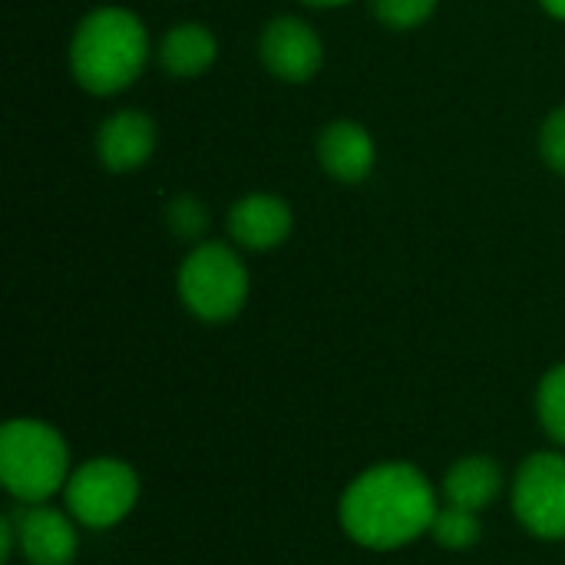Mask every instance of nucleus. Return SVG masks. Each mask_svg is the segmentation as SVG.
I'll use <instances>...</instances> for the list:
<instances>
[{
	"label": "nucleus",
	"instance_id": "1",
	"mask_svg": "<svg viewBox=\"0 0 565 565\" xmlns=\"http://www.w3.org/2000/svg\"><path fill=\"white\" fill-rule=\"evenodd\" d=\"M440 503L414 463H377L341 497V526L364 550H401L430 533Z\"/></svg>",
	"mask_w": 565,
	"mask_h": 565
},
{
	"label": "nucleus",
	"instance_id": "2",
	"mask_svg": "<svg viewBox=\"0 0 565 565\" xmlns=\"http://www.w3.org/2000/svg\"><path fill=\"white\" fill-rule=\"evenodd\" d=\"M149 60V33L126 7L86 13L70 40V73L93 96L122 93L139 79Z\"/></svg>",
	"mask_w": 565,
	"mask_h": 565
},
{
	"label": "nucleus",
	"instance_id": "3",
	"mask_svg": "<svg viewBox=\"0 0 565 565\" xmlns=\"http://www.w3.org/2000/svg\"><path fill=\"white\" fill-rule=\"evenodd\" d=\"M70 450L56 427L43 420H10L0 430V480L23 507L46 503L70 480Z\"/></svg>",
	"mask_w": 565,
	"mask_h": 565
},
{
	"label": "nucleus",
	"instance_id": "4",
	"mask_svg": "<svg viewBox=\"0 0 565 565\" xmlns=\"http://www.w3.org/2000/svg\"><path fill=\"white\" fill-rule=\"evenodd\" d=\"M182 305L209 324L232 321L248 298V271L242 258L222 242L195 245L175 278Z\"/></svg>",
	"mask_w": 565,
	"mask_h": 565
},
{
	"label": "nucleus",
	"instance_id": "5",
	"mask_svg": "<svg viewBox=\"0 0 565 565\" xmlns=\"http://www.w3.org/2000/svg\"><path fill=\"white\" fill-rule=\"evenodd\" d=\"M66 513L86 530H109L122 523L139 500V477L116 457H93L76 467L63 487Z\"/></svg>",
	"mask_w": 565,
	"mask_h": 565
},
{
	"label": "nucleus",
	"instance_id": "6",
	"mask_svg": "<svg viewBox=\"0 0 565 565\" xmlns=\"http://www.w3.org/2000/svg\"><path fill=\"white\" fill-rule=\"evenodd\" d=\"M513 513L540 540H565V457L533 454L513 480Z\"/></svg>",
	"mask_w": 565,
	"mask_h": 565
},
{
	"label": "nucleus",
	"instance_id": "7",
	"mask_svg": "<svg viewBox=\"0 0 565 565\" xmlns=\"http://www.w3.org/2000/svg\"><path fill=\"white\" fill-rule=\"evenodd\" d=\"M258 56L281 83H308L324 60L321 36L298 17H278L262 30Z\"/></svg>",
	"mask_w": 565,
	"mask_h": 565
},
{
	"label": "nucleus",
	"instance_id": "8",
	"mask_svg": "<svg viewBox=\"0 0 565 565\" xmlns=\"http://www.w3.org/2000/svg\"><path fill=\"white\" fill-rule=\"evenodd\" d=\"M17 550L30 565H70L76 559V520L46 503L10 513Z\"/></svg>",
	"mask_w": 565,
	"mask_h": 565
},
{
	"label": "nucleus",
	"instance_id": "9",
	"mask_svg": "<svg viewBox=\"0 0 565 565\" xmlns=\"http://www.w3.org/2000/svg\"><path fill=\"white\" fill-rule=\"evenodd\" d=\"M156 122L139 109H119L96 132V156L109 172H132L156 152Z\"/></svg>",
	"mask_w": 565,
	"mask_h": 565
},
{
	"label": "nucleus",
	"instance_id": "10",
	"mask_svg": "<svg viewBox=\"0 0 565 565\" xmlns=\"http://www.w3.org/2000/svg\"><path fill=\"white\" fill-rule=\"evenodd\" d=\"M291 209L278 195H245L228 209V235L252 252H268L278 248L291 235Z\"/></svg>",
	"mask_w": 565,
	"mask_h": 565
},
{
	"label": "nucleus",
	"instance_id": "11",
	"mask_svg": "<svg viewBox=\"0 0 565 565\" xmlns=\"http://www.w3.org/2000/svg\"><path fill=\"white\" fill-rule=\"evenodd\" d=\"M318 162L331 179L354 185L374 169V139L361 122L338 119L318 136Z\"/></svg>",
	"mask_w": 565,
	"mask_h": 565
},
{
	"label": "nucleus",
	"instance_id": "12",
	"mask_svg": "<svg viewBox=\"0 0 565 565\" xmlns=\"http://www.w3.org/2000/svg\"><path fill=\"white\" fill-rule=\"evenodd\" d=\"M503 490V470L493 457H463L444 477V503L483 513Z\"/></svg>",
	"mask_w": 565,
	"mask_h": 565
},
{
	"label": "nucleus",
	"instance_id": "13",
	"mask_svg": "<svg viewBox=\"0 0 565 565\" xmlns=\"http://www.w3.org/2000/svg\"><path fill=\"white\" fill-rule=\"evenodd\" d=\"M215 56L218 43L212 30H205L202 23H175L159 43V63L175 79H192L205 73L215 63Z\"/></svg>",
	"mask_w": 565,
	"mask_h": 565
},
{
	"label": "nucleus",
	"instance_id": "14",
	"mask_svg": "<svg viewBox=\"0 0 565 565\" xmlns=\"http://www.w3.org/2000/svg\"><path fill=\"white\" fill-rule=\"evenodd\" d=\"M430 536L437 540V546L444 550H470L480 540V513L463 510V507H450L444 503L430 523Z\"/></svg>",
	"mask_w": 565,
	"mask_h": 565
},
{
	"label": "nucleus",
	"instance_id": "15",
	"mask_svg": "<svg viewBox=\"0 0 565 565\" xmlns=\"http://www.w3.org/2000/svg\"><path fill=\"white\" fill-rule=\"evenodd\" d=\"M536 411H540V424L543 430L565 447V364H556L553 371H546V377L540 381L536 391Z\"/></svg>",
	"mask_w": 565,
	"mask_h": 565
},
{
	"label": "nucleus",
	"instance_id": "16",
	"mask_svg": "<svg viewBox=\"0 0 565 565\" xmlns=\"http://www.w3.org/2000/svg\"><path fill=\"white\" fill-rule=\"evenodd\" d=\"M166 222H169V228H172L175 238L195 242L209 228V212H205V205L195 195H175L169 202V209H166Z\"/></svg>",
	"mask_w": 565,
	"mask_h": 565
},
{
	"label": "nucleus",
	"instance_id": "17",
	"mask_svg": "<svg viewBox=\"0 0 565 565\" xmlns=\"http://www.w3.org/2000/svg\"><path fill=\"white\" fill-rule=\"evenodd\" d=\"M437 10V0H374V17L391 30H414L427 23Z\"/></svg>",
	"mask_w": 565,
	"mask_h": 565
},
{
	"label": "nucleus",
	"instance_id": "18",
	"mask_svg": "<svg viewBox=\"0 0 565 565\" xmlns=\"http://www.w3.org/2000/svg\"><path fill=\"white\" fill-rule=\"evenodd\" d=\"M540 152H543V162L553 169V172H563L565 175V106L553 109L540 129Z\"/></svg>",
	"mask_w": 565,
	"mask_h": 565
},
{
	"label": "nucleus",
	"instance_id": "19",
	"mask_svg": "<svg viewBox=\"0 0 565 565\" xmlns=\"http://www.w3.org/2000/svg\"><path fill=\"white\" fill-rule=\"evenodd\" d=\"M546 7V13H553L556 20H565V0H540Z\"/></svg>",
	"mask_w": 565,
	"mask_h": 565
},
{
	"label": "nucleus",
	"instance_id": "20",
	"mask_svg": "<svg viewBox=\"0 0 565 565\" xmlns=\"http://www.w3.org/2000/svg\"><path fill=\"white\" fill-rule=\"evenodd\" d=\"M301 3H308V7H321V10H328V7H341V3H351V0H301Z\"/></svg>",
	"mask_w": 565,
	"mask_h": 565
}]
</instances>
